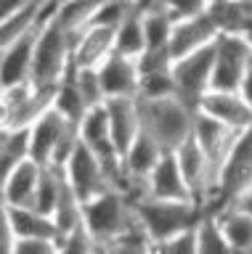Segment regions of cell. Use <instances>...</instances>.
<instances>
[{
    "label": "cell",
    "instance_id": "6da1fadb",
    "mask_svg": "<svg viewBox=\"0 0 252 254\" xmlns=\"http://www.w3.org/2000/svg\"><path fill=\"white\" fill-rule=\"evenodd\" d=\"M194 114L175 95L170 98H138L141 132L149 135L165 154H175L191 138Z\"/></svg>",
    "mask_w": 252,
    "mask_h": 254
},
{
    "label": "cell",
    "instance_id": "7a4b0ae2",
    "mask_svg": "<svg viewBox=\"0 0 252 254\" xmlns=\"http://www.w3.org/2000/svg\"><path fill=\"white\" fill-rule=\"evenodd\" d=\"M72 48L75 35L56 19V8H53L37 29L29 82L37 87H56L72 69Z\"/></svg>",
    "mask_w": 252,
    "mask_h": 254
},
{
    "label": "cell",
    "instance_id": "3957f363",
    "mask_svg": "<svg viewBox=\"0 0 252 254\" xmlns=\"http://www.w3.org/2000/svg\"><path fill=\"white\" fill-rule=\"evenodd\" d=\"M133 206H136L141 233L149 238L152 246H160L170 238L186 233V230H194L199 225V220L207 214L194 201H162V198L149 196L133 201Z\"/></svg>",
    "mask_w": 252,
    "mask_h": 254
},
{
    "label": "cell",
    "instance_id": "277c9868",
    "mask_svg": "<svg viewBox=\"0 0 252 254\" xmlns=\"http://www.w3.org/2000/svg\"><path fill=\"white\" fill-rule=\"evenodd\" d=\"M83 228L101 249L130 236L133 230H138L136 206H133L130 196L120 188H109L106 193L83 204Z\"/></svg>",
    "mask_w": 252,
    "mask_h": 254
},
{
    "label": "cell",
    "instance_id": "5b68a950",
    "mask_svg": "<svg viewBox=\"0 0 252 254\" xmlns=\"http://www.w3.org/2000/svg\"><path fill=\"white\" fill-rule=\"evenodd\" d=\"M77 143H80L77 125L67 122L53 106L29 125V159L40 167L64 172Z\"/></svg>",
    "mask_w": 252,
    "mask_h": 254
},
{
    "label": "cell",
    "instance_id": "8992f818",
    "mask_svg": "<svg viewBox=\"0 0 252 254\" xmlns=\"http://www.w3.org/2000/svg\"><path fill=\"white\" fill-rule=\"evenodd\" d=\"M250 188H252V127L239 132V138H236L231 154H228L226 164H223V170L218 175L215 190H212L204 212L218 214V212L228 209V206H234Z\"/></svg>",
    "mask_w": 252,
    "mask_h": 254
},
{
    "label": "cell",
    "instance_id": "52a82bcc",
    "mask_svg": "<svg viewBox=\"0 0 252 254\" xmlns=\"http://www.w3.org/2000/svg\"><path fill=\"white\" fill-rule=\"evenodd\" d=\"M215 45V43H212ZM202 48L188 56H180L172 64V87L175 98L186 103L191 111L199 109L202 98L212 87V64H215V48Z\"/></svg>",
    "mask_w": 252,
    "mask_h": 254
},
{
    "label": "cell",
    "instance_id": "ba28073f",
    "mask_svg": "<svg viewBox=\"0 0 252 254\" xmlns=\"http://www.w3.org/2000/svg\"><path fill=\"white\" fill-rule=\"evenodd\" d=\"M212 48H215V64H212L210 90L239 93V85L252 64V45L239 35H218Z\"/></svg>",
    "mask_w": 252,
    "mask_h": 254
},
{
    "label": "cell",
    "instance_id": "9c48e42d",
    "mask_svg": "<svg viewBox=\"0 0 252 254\" xmlns=\"http://www.w3.org/2000/svg\"><path fill=\"white\" fill-rule=\"evenodd\" d=\"M64 180L69 183V188L75 190V196L83 204H88L96 196L106 193L109 188H114V183L109 178V172L104 170V164L83 143H77L75 154L69 156V162L64 167Z\"/></svg>",
    "mask_w": 252,
    "mask_h": 254
},
{
    "label": "cell",
    "instance_id": "30bf717a",
    "mask_svg": "<svg viewBox=\"0 0 252 254\" xmlns=\"http://www.w3.org/2000/svg\"><path fill=\"white\" fill-rule=\"evenodd\" d=\"M191 138L196 140V146L202 148L204 159H207L210 164V175H212V190H215V183H218V175L223 170L228 154H231L236 138H239V132L236 130H228V127L218 125L215 119L204 117L196 111L194 114V127H191ZM212 196V193H210ZM210 201V198H207Z\"/></svg>",
    "mask_w": 252,
    "mask_h": 254
},
{
    "label": "cell",
    "instance_id": "8fae6325",
    "mask_svg": "<svg viewBox=\"0 0 252 254\" xmlns=\"http://www.w3.org/2000/svg\"><path fill=\"white\" fill-rule=\"evenodd\" d=\"M218 35H220L218 24L212 21L210 11L180 19L172 24V32H170V53H172V59H180V56L210 48L218 40Z\"/></svg>",
    "mask_w": 252,
    "mask_h": 254
},
{
    "label": "cell",
    "instance_id": "7c38bea8",
    "mask_svg": "<svg viewBox=\"0 0 252 254\" xmlns=\"http://www.w3.org/2000/svg\"><path fill=\"white\" fill-rule=\"evenodd\" d=\"M56 5H51V11ZM48 11V13H51ZM45 13V16H48ZM43 16V19H45ZM43 19L35 24L21 40H16L8 51L0 53V87H16V85H27L32 77V56H35V40H37V29H40Z\"/></svg>",
    "mask_w": 252,
    "mask_h": 254
},
{
    "label": "cell",
    "instance_id": "4fadbf2b",
    "mask_svg": "<svg viewBox=\"0 0 252 254\" xmlns=\"http://www.w3.org/2000/svg\"><path fill=\"white\" fill-rule=\"evenodd\" d=\"M199 114L215 119L218 125L228 127V130L244 132L252 127V109L239 93H226V90H210L199 103Z\"/></svg>",
    "mask_w": 252,
    "mask_h": 254
},
{
    "label": "cell",
    "instance_id": "5bb4252c",
    "mask_svg": "<svg viewBox=\"0 0 252 254\" xmlns=\"http://www.w3.org/2000/svg\"><path fill=\"white\" fill-rule=\"evenodd\" d=\"M96 71H98V79H101V87H104L106 101H112V98H138L141 77H138L136 59L114 51Z\"/></svg>",
    "mask_w": 252,
    "mask_h": 254
},
{
    "label": "cell",
    "instance_id": "9a60e30c",
    "mask_svg": "<svg viewBox=\"0 0 252 254\" xmlns=\"http://www.w3.org/2000/svg\"><path fill=\"white\" fill-rule=\"evenodd\" d=\"M114 53V27H85L75 35L72 66L98 69Z\"/></svg>",
    "mask_w": 252,
    "mask_h": 254
},
{
    "label": "cell",
    "instance_id": "2e32d148",
    "mask_svg": "<svg viewBox=\"0 0 252 254\" xmlns=\"http://www.w3.org/2000/svg\"><path fill=\"white\" fill-rule=\"evenodd\" d=\"M109 135L114 148L125 156V151L133 146V140L141 135V117H138V98H112L104 103Z\"/></svg>",
    "mask_w": 252,
    "mask_h": 254
},
{
    "label": "cell",
    "instance_id": "e0dca14e",
    "mask_svg": "<svg viewBox=\"0 0 252 254\" xmlns=\"http://www.w3.org/2000/svg\"><path fill=\"white\" fill-rule=\"evenodd\" d=\"M146 196L149 198H162V201H194L191 190L186 186V178L175 162V154H165L154 172L149 175L146 183ZM196 204V201H194Z\"/></svg>",
    "mask_w": 252,
    "mask_h": 254
},
{
    "label": "cell",
    "instance_id": "ac0fdd59",
    "mask_svg": "<svg viewBox=\"0 0 252 254\" xmlns=\"http://www.w3.org/2000/svg\"><path fill=\"white\" fill-rule=\"evenodd\" d=\"M40 175L43 167L35 164L32 159L24 164H19L8 178L0 183V196L11 209H35V198H37V186H40Z\"/></svg>",
    "mask_w": 252,
    "mask_h": 254
},
{
    "label": "cell",
    "instance_id": "d6986e66",
    "mask_svg": "<svg viewBox=\"0 0 252 254\" xmlns=\"http://www.w3.org/2000/svg\"><path fill=\"white\" fill-rule=\"evenodd\" d=\"M11 225L19 241H61V233L56 228V222L48 214L37 212V209H11Z\"/></svg>",
    "mask_w": 252,
    "mask_h": 254
},
{
    "label": "cell",
    "instance_id": "ffe728a7",
    "mask_svg": "<svg viewBox=\"0 0 252 254\" xmlns=\"http://www.w3.org/2000/svg\"><path fill=\"white\" fill-rule=\"evenodd\" d=\"M146 48V32H144V13L130 3V11L114 29V51L130 59H138Z\"/></svg>",
    "mask_w": 252,
    "mask_h": 254
},
{
    "label": "cell",
    "instance_id": "44dd1931",
    "mask_svg": "<svg viewBox=\"0 0 252 254\" xmlns=\"http://www.w3.org/2000/svg\"><path fill=\"white\" fill-rule=\"evenodd\" d=\"M215 220L236 254L252 252V214L236 209V206H228V209L215 214Z\"/></svg>",
    "mask_w": 252,
    "mask_h": 254
},
{
    "label": "cell",
    "instance_id": "7402d4cb",
    "mask_svg": "<svg viewBox=\"0 0 252 254\" xmlns=\"http://www.w3.org/2000/svg\"><path fill=\"white\" fill-rule=\"evenodd\" d=\"M53 109H56L67 122H72L77 127H80L83 117L88 114V109H85V103H83V95H80V90H77V82H75V69H69L64 74V79L56 85Z\"/></svg>",
    "mask_w": 252,
    "mask_h": 254
},
{
    "label": "cell",
    "instance_id": "603a6c76",
    "mask_svg": "<svg viewBox=\"0 0 252 254\" xmlns=\"http://www.w3.org/2000/svg\"><path fill=\"white\" fill-rule=\"evenodd\" d=\"M51 217H53V222H56L61 236L83 228V201L75 196V190L69 188L67 180H64V186H61V193L56 198V206H53Z\"/></svg>",
    "mask_w": 252,
    "mask_h": 254
},
{
    "label": "cell",
    "instance_id": "cb8c5ba5",
    "mask_svg": "<svg viewBox=\"0 0 252 254\" xmlns=\"http://www.w3.org/2000/svg\"><path fill=\"white\" fill-rule=\"evenodd\" d=\"M24 162H29V127L8 130L3 151H0V183Z\"/></svg>",
    "mask_w": 252,
    "mask_h": 254
},
{
    "label": "cell",
    "instance_id": "d4e9b609",
    "mask_svg": "<svg viewBox=\"0 0 252 254\" xmlns=\"http://www.w3.org/2000/svg\"><path fill=\"white\" fill-rule=\"evenodd\" d=\"M109 0H72V3L56 5V19L64 24L72 35H77V32H83L93 19H96V13Z\"/></svg>",
    "mask_w": 252,
    "mask_h": 254
},
{
    "label": "cell",
    "instance_id": "484cf974",
    "mask_svg": "<svg viewBox=\"0 0 252 254\" xmlns=\"http://www.w3.org/2000/svg\"><path fill=\"white\" fill-rule=\"evenodd\" d=\"M196 254H236L220 230L215 214H204L196 225Z\"/></svg>",
    "mask_w": 252,
    "mask_h": 254
},
{
    "label": "cell",
    "instance_id": "4316f807",
    "mask_svg": "<svg viewBox=\"0 0 252 254\" xmlns=\"http://www.w3.org/2000/svg\"><path fill=\"white\" fill-rule=\"evenodd\" d=\"M172 19L165 11L144 13V32H146V48H170V32H172ZM144 48V51H146Z\"/></svg>",
    "mask_w": 252,
    "mask_h": 254
},
{
    "label": "cell",
    "instance_id": "83f0119b",
    "mask_svg": "<svg viewBox=\"0 0 252 254\" xmlns=\"http://www.w3.org/2000/svg\"><path fill=\"white\" fill-rule=\"evenodd\" d=\"M75 82H77V90H80L83 103L88 111L106 103V95H104V87H101V79H98L96 69H75Z\"/></svg>",
    "mask_w": 252,
    "mask_h": 254
},
{
    "label": "cell",
    "instance_id": "f1b7e54d",
    "mask_svg": "<svg viewBox=\"0 0 252 254\" xmlns=\"http://www.w3.org/2000/svg\"><path fill=\"white\" fill-rule=\"evenodd\" d=\"M59 254H101V246L93 241L85 228H77V230H72V233L61 236Z\"/></svg>",
    "mask_w": 252,
    "mask_h": 254
},
{
    "label": "cell",
    "instance_id": "f546056e",
    "mask_svg": "<svg viewBox=\"0 0 252 254\" xmlns=\"http://www.w3.org/2000/svg\"><path fill=\"white\" fill-rule=\"evenodd\" d=\"M101 254H154V246L149 244V238L141 233V228H138V230H133L130 236L104 246Z\"/></svg>",
    "mask_w": 252,
    "mask_h": 254
},
{
    "label": "cell",
    "instance_id": "4dcf8cb0",
    "mask_svg": "<svg viewBox=\"0 0 252 254\" xmlns=\"http://www.w3.org/2000/svg\"><path fill=\"white\" fill-rule=\"evenodd\" d=\"M207 5H210V0H162V11L170 13L175 21L196 16V13H204Z\"/></svg>",
    "mask_w": 252,
    "mask_h": 254
},
{
    "label": "cell",
    "instance_id": "1f68e13d",
    "mask_svg": "<svg viewBox=\"0 0 252 254\" xmlns=\"http://www.w3.org/2000/svg\"><path fill=\"white\" fill-rule=\"evenodd\" d=\"M154 254H196V228L154 246Z\"/></svg>",
    "mask_w": 252,
    "mask_h": 254
},
{
    "label": "cell",
    "instance_id": "d6a6232c",
    "mask_svg": "<svg viewBox=\"0 0 252 254\" xmlns=\"http://www.w3.org/2000/svg\"><path fill=\"white\" fill-rule=\"evenodd\" d=\"M16 233H13V225H11V212H8V204L3 201L0 196V254H13L16 249Z\"/></svg>",
    "mask_w": 252,
    "mask_h": 254
},
{
    "label": "cell",
    "instance_id": "836d02e7",
    "mask_svg": "<svg viewBox=\"0 0 252 254\" xmlns=\"http://www.w3.org/2000/svg\"><path fill=\"white\" fill-rule=\"evenodd\" d=\"M13 254H59V241H16Z\"/></svg>",
    "mask_w": 252,
    "mask_h": 254
},
{
    "label": "cell",
    "instance_id": "e575fe53",
    "mask_svg": "<svg viewBox=\"0 0 252 254\" xmlns=\"http://www.w3.org/2000/svg\"><path fill=\"white\" fill-rule=\"evenodd\" d=\"M29 3H32V0H0V27L8 19H13L19 11H24Z\"/></svg>",
    "mask_w": 252,
    "mask_h": 254
},
{
    "label": "cell",
    "instance_id": "d590c367",
    "mask_svg": "<svg viewBox=\"0 0 252 254\" xmlns=\"http://www.w3.org/2000/svg\"><path fill=\"white\" fill-rule=\"evenodd\" d=\"M0 130H13V114H11V101L5 90L0 87Z\"/></svg>",
    "mask_w": 252,
    "mask_h": 254
},
{
    "label": "cell",
    "instance_id": "8d00e7d4",
    "mask_svg": "<svg viewBox=\"0 0 252 254\" xmlns=\"http://www.w3.org/2000/svg\"><path fill=\"white\" fill-rule=\"evenodd\" d=\"M239 95H242L244 101H247V106L252 109V64H250L247 74H244V79H242V85H239Z\"/></svg>",
    "mask_w": 252,
    "mask_h": 254
},
{
    "label": "cell",
    "instance_id": "74e56055",
    "mask_svg": "<svg viewBox=\"0 0 252 254\" xmlns=\"http://www.w3.org/2000/svg\"><path fill=\"white\" fill-rule=\"evenodd\" d=\"M234 206H236V209H242V212H247V214H252V188H250L247 193H244Z\"/></svg>",
    "mask_w": 252,
    "mask_h": 254
},
{
    "label": "cell",
    "instance_id": "f35d334b",
    "mask_svg": "<svg viewBox=\"0 0 252 254\" xmlns=\"http://www.w3.org/2000/svg\"><path fill=\"white\" fill-rule=\"evenodd\" d=\"M5 135H8V130H0V151H3V143H5Z\"/></svg>",
    "mask_w": 252,
    "mask_h": 254
},
{
    "label": "cell",
    "instance_id": "ab89813d",
    "mask_svg": "<svg viewBox=\"0 0 252 254\" xmlns=\"http://www.w3.org/2000/svg\"><path fill=\"white\" fill-rule=\"evenodd\" d=\"M53 5H64V3H72V0H51Z\"/></svg>",
    "mask_w": 252,
    "mask_h": 254
},
{
    "label": "cell",
    "instance_id": "60d3db41",
    "mask_svg": "<svg viewBox=\"0 0 252 254\" xmlns=\"http://www.w3.org/2000/svg\"><path fill=\"white\" fill-rule=\"evenodd\" d=\"M210 3H220V0H210Z\"/></svg>",
    "mask_w": 252,
    "mask_h": 254
}]
</instances>
